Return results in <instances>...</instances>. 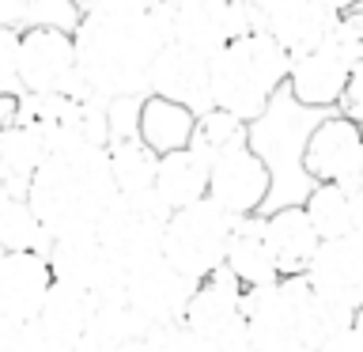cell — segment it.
I'll return each instance as SVG.
<instances>
[{"mask_svg":"<svg viewBox=\"0 0 363 352\" xmlns=\"http://www.w3.org/2000/svg\"><path fill=\"white\" fill-rule=\"evenodd\" d=\"M76 65L91 99H147V68L174 42L170 8H140L121 0L76 23Z\"/></svg>","mask_w":363,"mask_h":352,"instance_id":"1","label":"cell"},{"mask_svg":"<svg viewBox=\"0 0 363 352\" xmlns=\"http://www.w3.org/2000/svg\"><path fill=\"white\" fill-rule=\"evenodd\" d=\"M113 197L118 186L110 175L106 148H72V152L50 155L27 186V204L50 238L95 231L99 216L113 204Z\"/></svg>","mask_w":363,"mask_h":352,"instance_id":"2","label":"cell"},{"mask_svg":"<svg viewBox=\"0 0 363 352\" xmlns=\"http://www.w3.org/2000/svg\"><path fill=\"white\" fill-rule=\"evenodd\" d=\"M288 72L291 57L265 31H250L212 53V106L250 125L288 87Z\"/></svg>","mask_w":363,"mask_h":352,"instance_id":"3","label":"cell"},{"mask_svg":"<svg viewBox=\"0 0 363 352\" xmlns=\"http://www.w3.org/2000/svg\"><path fill=\"white\" fill-rule=\"evenodd\" d=\"M322 118H325L322 110H306L288 91H280L269 102V110L257 121H250L246 141L257 152L261 163L269 167V178H272V189H269V201L261 209V216L288 209V204H303L306 193L314 189V182L303 170V152H306L314 125Z\"/></svg>","mask_w":363,"mask_h":352,"instance_id":"4","label":"cell"},{"mask_svg":"<svg viewBox=\"0 0 363 352\" xmlns=\"http://www.w3.org/2000/svg\"><path fill=\"white\" fill-rule=\"evenodd\" d=\"M235 231V216H227L216 201H197L170 212L163 231V261L186 280L201 284L227 261V243Z\"/></svg>","mask_w":363,"mask_h":352,"instance_id":"5","label":"cell"},{"mask_svg":"<svg viewBox=\"0 0 363 352\" xmlns=\"http://www.w3.org/2000/svg\"><path fill=\"white\" fill-rule=\"evenodd\" d=\"M167 220L170 209L155 197V189L144 193V197H113V204L95 224V238L110 265L133 273L147 261L163 258Z\"/></svg>","mask_w":363,"mask_h":352,"instance_id":"6","label":"cell"},{"mask_svg":"<svg viewBox=\"0 0 363 352\" xmlns=\"http://www.w3.org/2000/svg\"><path fill=\"white\" fill-rule=\"evenodd\" d=\"M19 87L23 95H68L91 99L76 65V38L57 23L23 27L19 42Z\"/></svg>","mask_w":363,"mask_h":352,"instance_id":"7","label":"cell"},{"mask_svg":"<svg viewBox=\"0 0 363 352\" xmlns=\"http://www.w3.org/2000/svg\"><path fill=\"white\" fill-rule=\"evenodd\" d=\"M242 284L227 269H216L208 280L197 284L193 299L186 307L182 326L193 329L197 337L212 341L223 352H250V334H246V314H242Z\"/></svg>","mask_w":363,"mask_h":352,"instance_id":"8","label":"cell"},{"mask_svg":"<svg viewBox=\"0 0 363 352\" xmlns=\"http://www.w3.org/2000/svg\"><path fill=\"white\" fill-rule=\"evenodd\" d=\"M167 8L174 23V42L208 57L254 31V11L246 0H174Z\"/></svg>","mask_w":363,"mask_h":352,"instance_id":"9","label":"cell"},{"mask_svg":"<svg viewBox=\"0 0 363 352\" xmlns=\"http://www.w3.org/2000/svg\"><path fill=\"white\" fill-rule=\"evenodd\" d=\"M272 189L269 167L257 159V152L250 148V141H238L231 148H223L212 159V175H208V201H216L227 216H261Z\"/></svg>","mask_w":363,"mask_h":352,"instance_id":"10","label":"cell"},{"mask_svg":"<svg viewBox=\"0 0 363 352\" xmlns=\"http://www.w3.org/2000/svg\"><path fill=\"white\" fill-rule=\"evenodd\" d=\"M147 95L178 102V106L201 114L212 110V57L189 50L182 42H170L147 68Z\"/></svg>","mask_w":363,"mask_h":352,"instance_id":"11","label":"cell"},{"mask_svg":"<svg viewBox=\"0 0 363 352\" xmlns=\"http://www.w3.org/2000/svg\"><path fill=\"white\" fill-rule=\"evenodd\" d=\"M306 284L322 303L363 314V231L329 238L306 269Z\"/></svg>","mask_w":363,"mask_h":352,"instance_id":"12","label":"cell"},{"mask_svg":"<svg viewBox=\"0 0 363 352\" xmlns=\"http://www.w3.org/2000/svg\"><path fill=\"white\" fill-rule=\"evenodd\" d=\"M197 292V284L186 280L178 269H170L163 258L147 261V265L129 273L125 284V303L133 307V314L140 318L147 329L155 326H178L186 318V307Z\"/></svg>","mask_w":363,"mask_h":352,"instance_id":"13","label":"cell"},{"mask_svg":"<svg viewBox=\"0 0 363 352\" xmlns=\"http://www.w3.org/2000/svg\"><path fill=\"white\" fill-rule=\"evenodd\" d=\"M348 76H352V61L337 50V42L329 38L325 45H318L314 53L295 57L284 91L306 110L333 114L340 106V99H345Z\"/></svg>","mask_w":363,"mask_h":352,"instance_id":"14","label":"cell"},{"mask_svg":"<svg viewBox=\"0 0 363 352\" xmlns=\"http://www.w3.org/2000/svg\"><path fill=\"white\" fill-rule=\"evenodd\" d=\"M53 288V269L42 254L0 258V318L34 326Z\"/></svg>","mask_w":363,"mask_h":352,"instance_id":"15","label":"cell"},{"mask_svg":"<svg viewBox=\"0 0 363 352\" xmlns=\"http://www.w3.org/2000/svg\"><path fill=\"white\" fill-rule=\"evenodd\" d=\"M337 19L340 16H333L322 0H288V4L272 8L269 16H261L254 23V31H265L295 61V57L314 53L318 45H325L329 34L337 31Z\"/></svg>","mask_w":363,"mask_h":352,"instance_id":"16","label":"cell"},{"mask_svg":"<svg viewBox=\"0 0 363 352\" xmlns=\"http://www.w3.org/2000/svg\"><path fill=\"white\" fill-rule=\"evenodd\" d=\"M363 144V129L352 118H345L340 110L325 114L322 121L314 125L311 141H306V152H303V170L314 186L322 182H337L345 175V167L352 163V155L359 152Z\"/></svg>","mask_w":363,"mask_h":352,"instance_id":"17","label":"cell"},{"mask_svg":"<svg viewBox=\"0 0 363 352\" xmlns=\"http://www.w3.org/2000/svg\"><path fill=\"white\" fill-rule=\"evenodd\" d=\"M261 220H265V243L277 261V273L280 277H306L322 238H318L311 216L303 212V204H288V209H277Z\"/></svg>","mask_w":363,"mask_h":352,"instance_id":"18","label":"cell"},{"mask_svg":"<svg viewBox=\"0 0 363 352\" xmlns=\"http://www.w3.org/2000/svg\"><path fill=\"white\" fill-rule=\"evenodd\" d=\"M223 269L231 273L246 292L250 288H269V284L280 280L277 261H272L269 243H265V220H261V216H238L235 220Z\"/></svg>","mask_w":363,"mask_h":352,"instance_id":"19","label":"cell"},{"mask_svg":"<svg viewBox=\"0 0 363 352\" xmlns=\"http://www.w3.org/2000/svg\"><path fill=\"white\" fill-rule=\"evenodd\" d=\"M208 175H212V159H204L197 148H182V152L159 155L155 197L170 212L186 209V204H197L208 197Z\"/></svg>","mask_w":363,"mask_h":352,"instance_id":"20","label":"cell"},{"mask_svg":"<svg viewBox=\"0 0 363 352\" xmlns=\"http://www.w3.org/2000/svg\"><path fill=\"white\" fill-rule=\"evenodd\" d=\"M91 314H95V295L68 288V284H53L34 329H38L42 337H53V341H61V345L79 348V341H84L87 326H91Z\"/></svg>","mask_w":363,"mask_h":352,"instance_id":"21","label":"cell"},{"mask_svg":"<svg viewBox=\"0 0 363 352\" xmlns=\"http://www.w3.org/2000/svg\"><path fill=\"white\" fill-rule=\"evenodd\" d=\"M193 133H197V114H193V110L178 106V102H167V99H155V95L144 99L140 141L152 148L155 155H170V152L189 148Z\"/></svg>","mask_w":363,"mask_h":352,"instance_id":"22","label":"cell"},{"mask_svg":"<svg viewBox=\"0 0 363 352\" xmlns=\"http://www.w3.org/2000/svg\"><path fill=\"white\" fill-rule=\"evenodd\" d=\"M0 246L8 254H50L53 238L27 204V193L0 186Z\"/></svg>","mask_w":363,"mask_h":352,"instance_id":"23","label":"cell"},{"mask_svg":"<svg viewBox=\"0 0 363 352\" xmlns=\"http://www.w3.org/2000/svg\"><path fill=\"white\" fill-rule=\"evenodd\" d=\"M50 141L38 125L30 121H11L4 129V186L16 193H27L30 178L42 170V163L50 159Z\"/></svg>","mask_w":363,"mask_h":352,"instance_id":"24","label":"cell"},{"mask_svg":"<svg viewBox=\"0 0 363 352\" xmlns=\"http://www.w3.org/2000/svg\"><path fill=\"white\" fill-rule=\"evenodd\" d=\"M106 152H110V175H113V186H118V197H144V193L155 189L159 155L140 136L113 141Z\"/></svg>","mask_w":363,"mask_h":352,"instance_id":"25","label":"cell"},{"mask_svg":"<svg viewBox=\"0 0 363 352\" xmlns=\"http://www.w3.org/2000/svg\"><path fill=\"white\" fill-rule=\"evenodd\" d=\"M246 129H250V125L238 121L235 114H223V110L212 106L208 114H201V118H197V133H193V144L189 148H197L204 159H216L223 148L246 141Z\"/></svg>","mask_w":363,"mask_h":352,"instance_id":"26","label":"cell"},{"mask_svg":"<svg viewBox=\"0 0 363 352\" xmlns=\"http://www.w3.org/2000/svg\"><path fill=\"white\" fill-rule=\"evenodd\" d=\"M144 345L152 348V352H223V348H216L212 341H204L197 337L193 329L186 326H155V329H147V337H144Z\"/></svg>","mask_w":363,"mask_h":352,"instance_id":"27","label":"cell"},{"mask_svg":"<svg viewBox=\"0 0 363 352\" xmlns=\"http://www.w3.org/2000/svg\"><path fill=\"white\" fill-rule=\"evenodd\" d=\"M19 42H23V31L0 23V99H23V87H19Z\"/></svg>","mask_w":363,"mask_h":352,"instance_id":"28","label":"cell"},{"mask_svg":"<svg viewBox=\"0 0 363 352\" xmlns=\"http://www.w3.org/2000/svg\"><path fill=\"white\" fill-rule=\"evenodd\" d=\"M329 38L337 42V50L345 53L352 65H359V61H363V8L348 11V16H340V19H337V31L329 34Z\"/></svg>","mask_w":363,"mask_h":352,"instance_id":"29","label":"cell"},{"mask_svg":"<svg viewBox=\"0 0 363 352\" xmlns=\"http://www.w3.org/2000/svg\"><path fill=\"white\" fill-rule=\"evenodd\" d=\"M345 118H352L363 129V61L352 65V76H348V87H345V99L337 106Z\"/></svg>","mask_w":363,"mask_h":352,"instance_id":"30","label":"cell"},{"mask_svg":"<svg viewBox=\"0 0 363 352\" xmlns=\"http://www.w3.org/2000/svg\"><path fill=\"white\" fill-rule=\"evenodd\" d=\"M0 352H30V326L0 318Z\"/></svg>","mask_w":363,"mask_h":352,"instance_id":"31","label":"cell"},{"mask_svg":"<svg viewBox=\"0 0 363 352\" xmlns=\"http://www.w3.org/2000/svg\"><path fill=\"white\" fill-rule=\"evenodd\" d=\"M314 352H363V322L340 329V334H333V337H325Z\"/></svg>","mask_w":363,"mask_h":352,"instance_id":"32","label":"cell"},{"mask_svg":"<svg viewBox=\"0 0 363 352\" xmlns=\"http://www.w3.org/2000/svg\"><path fill=\"white\" fill-rule=\"evenodd\" d=\"M337 186L345 189L352 201H363V144H359V152L352 155V163L345 167V175L337 178Z\"/></svg>","mask_w":363,"mask_h":352,"instance_id":"33","label":"cell"},{"mask_svg":"<svg viewBox=\"0 0 363 352\" xmlns=\"http://www.w3.org/2000/svg\"><path fill=\"white\" fill-rule=\"evenodd\" d=\"M113 4H121V0H68V8H72L79 19H84V16H95V11H106V8H113Z\"/></svg>","mask_w":363,"mask_h":352,"instance_id":"34","label":"cell"},{"mask_svg":"<svg viewBox=\"0 0 363 352\" xmlns=\"http://www.w3.org/2000/svg\"><path fill=\"white\" fill-rule=\"evenodd\" d=\"M250 4V11H254V23L261 19V16H269L272 8H280V4H288V0H246Z\"/></svg>","mask_w":363,"mask_h":352,"instance_id":"35","label":"cell"},{"mask_svg":"<svg viewBox=\"0 0 363 352\" xmlns=\"http://www.w3.org/2000/svg\"><path fill=\"white\" fill-rule=\"evenodd\" d=\"M322 4L333 11V16H348V11H356L363 8V0H322Z\"/></svg>","mask_w":363,"mask_h":352,"instance_id":"36","label":"cell"},{"mask_svg":"<svg viewBox=\"0 0 363 352\" xmlns=\"http://www.w3.org/2000/svg\"><path fill=\"white\" fill-rule=\"evenodd\" d=\"M0 186H4V125H0Z\"/></svg>","mask_w":363,"mask_h":352,"instance_id":"37","label":"cell"},{"mask_svg":"<svg viewBox=\"0 0 363 352\" xmlns=\"http://www.w3.org/2000/svg\"><path fill=\"white\" fill-rule=\"evenodd\" d=\"M118 352H152V348H147L144 341H133V345H125V348H118Z\"/></svg>","mask_w":363,"mask_h":352,"instance_id":"38","label":"cell"},{"mask_svg":"<svg viewBox=\"0 0 363 352\" xmlns=\"http://www.w3.org/2000/svg\"><path fill=\"white\" fill-rule=\"evenodd\" d=\"M133 4H140V8H159V4H167V0H133Z\"/></svg>","mask_w":363,"mask_h":352,"instance_id":"39","label":"cell"},{"mask_svg":"<svg viewBox=\"0 0 363 352\" xmlns=\"http://www.w3.org/2000/svg\"><path fill=\"white\" fill-rule=\"evenodd\" d=\"M4 254H8V250H4V246H0V258H4Z\"/></svg>","mask_w":363,"mask_h":352,"instance_id":"40","label":"cell"},{"mask_svg":"<svg viewBox=\"0 0 363 352\" xmlns=\"http://www.w3.org/2000/svg\"><path fill=\"white\" fill-rule=\"evenodd\" d=\"M167 4H174V0H167ZM167 4H163V8H167Z\"/></svg>","mask_w":363,"mask_h":352,"instance_id":"41","label":"cell"},{"mask_svg":"<svg viewBox=\"0 0 363 352\" xmlns=\"http://www.w3.org/2000/svg\"><path fill=\"white\" fill-rule=\"evenodd\" d=\"M359 322H363V314H359Z\"/></svg>","mask_w":363,"mask_h":352,"instance_id":"42","label":"cell"}]
</instances>
